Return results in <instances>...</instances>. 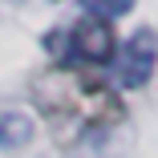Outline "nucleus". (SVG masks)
Returning <instances> with one entry per match:
<instances>
[{"instance_id": "4", "label": "nucleus", "mask_w": 158, "mask_h": 158, "mask_svg": "<svg viewBox=\"0 0 158 158\" xmlns=\"http://www.w3.org/2000/svg\"><path fill=\"white\" fill-rule=\"evenodd\" d=\"M28 134H33V122H28L20 110L0 114V146H24Z\"/></svg>"}, {"instance_id": "5", "label": "nucleus", "mask_w": 158, "mask_h": 158, "mask_svg": "<svg viewBox=\"0 0 158 158\" xmlns=\"http://www.w3.org/2000/svg\"><path fill=\"white\" fill-rule=\"evenodd\" d=\"M85 4V16H98V20H110V16H122L130 12L138 0H81Z\"/></svg>"}, {"instance_id": "1", "label": "nucleus", "mask_w": 158, "mask_h": 158, "mask_svg": "<svg viewBox=\"0 0 158 158\" xmlns=\"http://www.w3.org/2000/svg\"><path fill=\"white\" fill-rule=\"evenodd\" d=\"M37 102L53 122H65L69 114H77L81 126H89V130H98L102 122L118 118V106H114L106 85L89 81V77H69V73H53V98L37 93Z\"/></svg>"}, {"instance_id": "2", "label": "nucleus", "mask_w": 158, "mask_h": 158, "mask_svg": "<svg viewBox=\"0 0 158 158\" xmlns=\"http://www.w3.org/2000/svg\"><path fill=\"white\" fill-rule=\"evenodd\" d=\"M69 53H73L77 61H85V65H106V61H114L118 37H114L110 20L81 16V20L69 28Z\"/></svg>"}, {"instance_id": "3", "label": "nucleus", "mask_w": 158, "mask_h": 158, "mask_svg": "<svg viewBox=\"0 0 158 158\" xmlns=\"http://www.w3.org/2000/svg\"><path fill=\"white\" fill-rule=\"evenodd\" d=\"M154 61H158V37L150 28H138V33L122 45V53H118V81L126 89L146 85L150 73H154Z\"/></svg>"}]
</instances>
